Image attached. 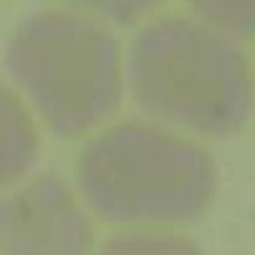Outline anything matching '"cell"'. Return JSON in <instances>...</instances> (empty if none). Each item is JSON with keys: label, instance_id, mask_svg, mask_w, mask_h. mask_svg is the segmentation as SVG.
Wrapping results in <instances>:
<instances>
[{"label": "cell", "instance_id": "cell-4", "mask_svg": "<svg viewBox=\"0 0 255 255\" xmlns=\"http://www.w3.org/2000/svg\"><path fill=\"white\" fill-rule=\"evenodd\" d=\"M89 253V217L61 177L43 174L0 197V255Z\"/></svg>", "mask_w": 255, "mask_h": 255}, {"label": "cell", "instance_id": "cell-2", "mask_svg": "<svg viewBox=\"0 0 255 255\" xmlns=\"http://www.w3.org/2000/svg\"><path fill=\"white\" fill-rule=\"evenodd\" d=\"M79 182L86 202L109 223H185L210 205L217 169L200 144L127 122L86 144Z\"/></svg>", "mask_w": 255, "mask_h": 255}, {"label": "cell", "instance_id": "cell-3", "mask_svg": "<svg viewBox=\"0 0 255 255\" xmlns=\"http://www.w3.org/2000/svg\"><path fill=\"white\" fill-rule=\"evenodd\" d=\"M5 66L46 124L76 136L122 101V58L114 35L86 15L43 10L10 35Z\"/></svg>", "mask_w": 255, "mask_h": 255}, {"label": "cell", "instance_id": "cell-5", "mask_svg": "<svg viewBox=\"0 0 255 255\" xmlns=\"http://www.w3.org/2000/svg\"><path fill=\"white\" fill-rule=\"evenodd\" d=\"M38 157V131L23 101L0 81V187L23 177Z\"/></svg>", "mask_w": 255, "mask_h": 255}, {"label": "cell", "instance_id": "cell-1", "mask_svg": "<svg viewBox=\"0 0 255 255\" xmlns=\"http://www.w3.org/2000/svg\"><path fill=\"white\" fill-rule=\"evenodd\" d=\"M129 84L149 114L200 134L225 136L250 117V63L225 30L162 18L131 41Z\"/></svg>", "mask_w": 255, "mask_h": 255}, {"label": "cell", "instance_id": "cell-6", "mask_svg": "<svg viewBox=\"0 0 255 255\" xmlns=\"http://www.w3.org/2000/svg\"><path fill=\"white\" fill-rule=\"evenodd\" d=\"M99 255H202V250L174 233H124L109 238Z\"/></svg>", "mask_w": 255, "mask_h": 255}]
</instances>
